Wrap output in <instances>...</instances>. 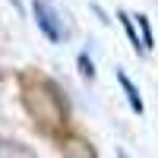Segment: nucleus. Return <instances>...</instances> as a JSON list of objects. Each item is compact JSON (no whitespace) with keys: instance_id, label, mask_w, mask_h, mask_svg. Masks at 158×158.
Masks as SVG:
<instances>
[{"instance_id":"3","label":"nucleus","mask_w":158,"mask_h":158,"mask_svg":"<svg viewBox=\"0 0 158 158\" xmlns=\"http://www.w3.org/2000/svg\"><path fill=\"white\" fill-rule=\"evenodd\" d=\"M63 158H95V152L82 139H67L63 142Z\"/></svg>"},{"instance_id":"6","label":"nucleus","mask_w":158,"mask_h":158,"mask_svg":"<svg viewBox=\"0 0 158 158\" xmlns=\"http://www.w3.org/2000/svg\"><path fill=\"white\" fill-rule=\"evenodd\" d=\"M136 22H139V32H142V48H152V32H149V22H146V16H142V13H139V16H133Z\"/></svg>"},{"instance_id":"7","label":"nucleus","mask_w":158,"mask_h":158,"mask_svg":"<svg viewBox=\"0 0 158 158\" xmlns=\"http://www.w3.org/2000/svg\"><path fill=\"white\" fill-rule=\"evenodd\" d=\"M79 73H82L85 79H95V63H92L89 54H79Z\"/></svg>"},{"instance_id":"8","label":"nucleus","mask_w":158,"mask_h":158,"mask_svg":"<svg viewBox=\"0 0 158 158\" xmlns=\"http://www.w3.org/2000/svg\"><path fill=\"white\" fill-rule=\"evenodd\" d=\"M120 158H130V155H127V152H120Z\"/></svg>"},{"instance_id":"2","label":"nucleus","mask_w":158,"mask_h":158,"mask_svg":"<svg viewBox=\"0 0 158 158\" xmlns=\"http://www.w3.org/2000/svg\"><path fill=\"white\" fill-rule=\"evenodd\" d=\"M117 79H120V85H123V92H127V101H130V108H133L136 114H142V111H146V104H142V95H139V89L133 85V79H130L123 70H117Z\"/></svg>"},{"instance_id":"4","label":"nucleus","mask_w":158,"mask_h":158,"mask_svg":"<svg viewBox=\"0 0 158 158\" xmlns=\"http://www.w3.org/2000/svg\"><path fill=\"white\" fill-rule=\"evenodd\" d=\"M117 19L123 22V29H127V38H130V44H133V51L136 54H146V48H142V41H139V35H136V25H133V16H130V13H117Z\"/></svg>"},{"instance_id":"5","label":"nucleus","mask_w":158,"mask_h":158,"mask_svg":"<svg viewBox=\"0 0 158 158\" xmlns=\"http://www.w3.org/2000/svg\"><path fill=\"white\" fill-rule=\"evenodd\" d=\"M3 158H35L22 142H13V139H3Z\"/></svg>"},{"instance_id":"1","label":"nucleus","mask_w":158,"mask_h":158,"mask_svg":"<svg viewBox=\"0 0 158 158\" xmlns=\"http://www.w3.org/2000/svg\"><path fill=\"white\" fill-rule=\"evenodd\" d=\"M32 16H35V25L44 32L48 41H63L70 35V25L60 19V13L48 3V0H35L32 3Z\"/></svg>"}]
</instances>
